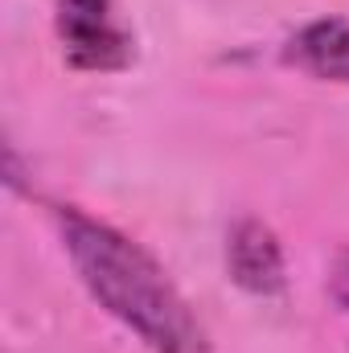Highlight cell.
I'll return each instance as SVG.
<instances>
[{
	"mask_svg": "<svg viewBox=\"0 0 349 353\" xmlns=\"http://www.w3.org/2000/svg\"><path fill=\"white\" fill-rule=\"evenodd\" d=\"M58 230L87 292L152 353H214L185 296L140 243L74 205L58 210Z\"/></svg>",
	"mask_w": 349,
	"mask_h": 353,
	"instance_id": "1",
	"label": "cell"
},
{
	"mask_svg": "<svg viewBox=\"0 0 349 353\" xmlns=\"http://www.w3.org/2000/svg\"><path fill=\"white\" fill-rule=\"evenodd\" d=\"M62 54L74 70H123L136 58L132 33L123 29V21L115 17L111 0H58V17H54Z\"/></svg>",
	"mask_w": 349,
	"mask_h": 353,
	"instance_id": "2",
	"label": "cell"
},
{
	"mask_svg": "<svg viewBox=\"0 0 349 353\" xmlns=\"http://www.w3.org/2000/svg\"><path fill=\"white\" fill-rule=\"evenodd\" d=\"M226 271L251 296H279L288 283V267H283V247L271 234V226H263L255 218L239 222L226 239Z\"/></svg>",
	"mask_w": 349,
	"mask_h": 353,
	"instance_id": "3",
	"label": "cell"
},
{
	"mask_svg": "<svg viewBox=\"0 0 349 353\" xmlns=\"http://www.w3.org/2000/svg\"><path fill=\"white\" fill-rule=\"evenodd\" d=\"M283 58L312 79L349 87V21L346 17H321V21L304 25L288 41Z\"/></svg>",
	"mask_w": 349,
	"mask_h": 353,
	"instance_id": "4",
	"label": "cell"
},
{
	"mask_svg": "<svg viewBox=\"0 0 349 353\" xmlns=\"http://www.w3.org/2000/svg\"><path fill=\"white\" fill-rule=\"evenodd\" d=\"M333 300L341 304V308H349V251H341L337 255V267H333Z\"/></svg>",
	"mask_w": 349,
	"mask_h": 353,
	"instance_id": "5",
	"label": "cell"
}]
</instances>
